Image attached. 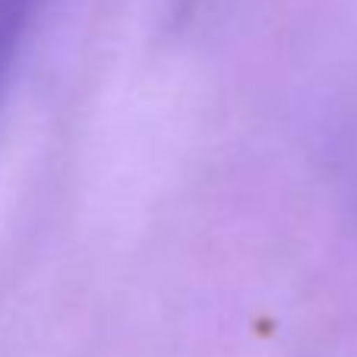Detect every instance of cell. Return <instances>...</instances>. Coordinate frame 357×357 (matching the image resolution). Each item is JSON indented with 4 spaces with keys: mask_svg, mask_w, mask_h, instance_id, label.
I'll return each instance as SVG.
<instances>
[{
    "mask_svg": "<svg viewBox=\"0 0 357 357\" xmlns=\"http://www.w3.org/2000/svg\"><path fill=\"white\" fill-rule=\"evenodd\" d=\"M45 0H0V92L22 54L35 16Z\"/></svg>",
    "mask_w": 357,
    "mask_h": 357,
    "instance_id": "obj_1",
    "label": "cell"
},
{
    "mask_svg": "<svg viewBox=\"0 0 357 357\" xmlns=\"http://www.w3.org/2000/svg\"><path fill=\"white\" fill-rule=\"evenodd\" d=\"M202 0H174V16H190Z\"/></svg>",
    "mask_w": 357,
    "mask_h": 357,
    "instance_id": "obj_2",
    "label": "cell"
}]
</instances>
